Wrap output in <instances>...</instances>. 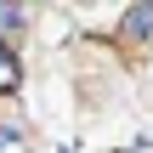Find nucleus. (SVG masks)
I'll return each instance as SVG.
<instances>
[{
	"instance_id": "nucleus-1",
	"label": "nucleus",
	"mask_w": 153,
	"mask_h": 153,
	"mask_svg": "<svg viewBox=\"0 0 153 153\" xmlns=\"http://www.w3.org/2000/svg\"><path fill=\"white\" fill-rule=\"evenodd\" d=\"M119 40H125V45L153 40V0H136V6H125V11H119Z\"/></svg>"
},
{
	"instance_id": "nucleus-2",
	"label": "nucleus",
	"mask_w": 153,
	"mask_h": 153,
	"mask_svg": "<svg viewBox=\"0 0 153 153\" xmlns=\"http://www.w3.org/2000/svg\"><path fill=\"white\" fill-rule=\"evenodd\" d=\"M17 91H23V57L0 45V97H17Z\"/></svg>"
},
{
	"instance_id": "nucleus-3",
	"label": "nucleus",
	"mask_w": 153,
	"mask_h": 153,
	"mask_svg": "<svg viewBox=\"0 0 153 153\" xmlns=\"http://www.w3.org/2000/svg\"><path fill=\"white\" fill-rule=\"evenodd\" d=\"M0 34H28V11L11 6V0H0Z\"/></svg>"
},
{
	"instance_id": "nucleus-4",
	"label": "nucleus",
	"mask_w": 153,
	"mask_h": 153,
	"mask_svg": "<svg viewBox=\"0 0 153 153\" xmlns=\"http://www.w3.org/2000/svg\"><path fill=\"white\" fill-rule=\"evenodd\" d=\"M0 153H28V131L11 125V119H0Z\"/></svg>"
},
{
	"instance_id": "nucleus-5",
	"label": "nucleus",
	"mask_w": 153,
	"mask_h": 153,
	"mask_svg": "<svg viewBox=\"0 0 153 153\" xmlns=\"http://www.w3.org/2000/svg\"><path fill=\"white\" fill-rule=\"evenodd\" d=\"M131 153H148V142H136V148H131Z\"/></svg>"
}]
</instances>
